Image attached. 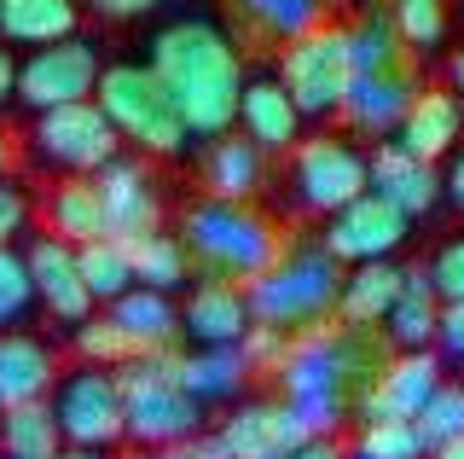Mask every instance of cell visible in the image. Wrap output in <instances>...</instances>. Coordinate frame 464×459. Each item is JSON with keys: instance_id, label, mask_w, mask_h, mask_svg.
Segmentation results:
<instances>
[{"instance_id": "obj_1", "label": "cell", "mask_w": 464, "mask_h": 459, "mask_svg": "<svg viewBox=\"0 0 464 459\" xmlns=\"http://www.w3.org/2000/svg\"><path fill=\"white\" fill-rule=\"evenodd\" d=\"M389 355L395 349L383 332H348V326L325 320L319 332L290 337L279 366V401L308 425V436L331 442L348 413H360V396L389 366Z\"/></svg>"}, {"instance_id": "obj_2", "label": "cell", "mask_w": 464, "mask_h": 459, "mask_svg": "<svg viewBox=\"0 0 464 459\" xmlns=\"http://www.w3.org/2000/svg\"><path fill=\"white\" fill-rule=\"evenodd\" d=\"M145 70L169 88L186 134H203V140L232 134V122H238V93H244V64H238V47H232L215 24H203V18L169 24V30L151 41Z\"/></svg>"}, {"instance_id": "obj_3", "label": "cell", "mask_w": 464, "mask_h": 459, "mask_svg": "<svg viewBox=\"0 0 464 459\" xmlns=\"http://www.w3.org/2000/svg\"><path fill=\"white\" fill-rule=\"evenodd\" d=\"M180 245L192 256L198 279H227V285H250L267 274L285 256L290 239L267 215H256L250 204H221V198H203L180 215Z\"/></svg>"}, {"instance_id": "obj_4", "label": "cell", "mask_w": 464, "mask_h": 459, "mask_svg": "<svg viewBox=\"0 0 464 459\" xmlns=\"http://www.w3.org/2000/svg\"><path fill=\"white\" fill-rule=\"evenodd\" d=\"M244 297H250V326H273L285 337L319 332L325 320H337L343 262L319 239H296Z\"/></svg>"}, {"instance_id": "obj_5", "label": "cell", "mask_w": 464, "mask_h": 459, "mask_svg": "<svg viewBox=\"0 0 464 459\" xmlns=\"http://www.w3.org/2000/svg\"><path fill=\"white\" fill-rule=\"evenodd\" d=\"M174 361H180V349H163V355H140L134 366L116 372L128 442H140V448H174L186 436H203V407L180 390Z\"/></svg>"}, {"instance_id": "obj_6", "label": "cell", "mask_w": 464, "mask_h": 459, "mask_svg": "<svg viewBox=\"0 0 464 459\" xmlns=\"http://www.w3.org/2000/svg\"><path fill=\"white\" fill-rule=\"evenodd\" d=\"M93 105L105 111V122L116 128V140L151 151V157H174L186 146V122L174 111L169 88L151 76L145 64H105L99 70V88H93Z\"/></svg>"}, {"instance_id": "obj_7", "label": "cell", "mask_w": 464, "mask_h": 459, "mask_svg": "<svg viewBox=\"0 0 464 459\" xmlns=\"http://www.w3.org/2000/svg\"><path fill=\"white\" fill-rule=\"evenodd\" d=\"M279 88L302 117H343V99L354 88V41L343 24H319L279 47Z\"/></svg>"}, {"instance_id": "obj_8", "label": "cell", "mask_w": 464, "mask_h": 459, "mask_svg": "<svg viewBox=\"0 0 464 459\" xmlns=\"http://www.w3.org/2000/svg\"><path fill=\"white\" fill-rule=\"evenodd\" d=\"M290 186H296L302 210L314 215H337L348 210L360 192H372L366 181V151H354L343 134H314V140H296V157H290Z\"/></svg>"}, {"instance_id": "obj_9", "label": "cell", "mask_w": 464, "mask_h": 459, "mask_svg": "<svg viewBox=\"0 0 464 459\" xmlns=\"http://www.w3.org/2000/svg\"><path fill=\"white\" fill-rule=\"evenodd\" d=\"M53 419L64 430V448L105 454L111 442H122L128 419H122V384H116V372H99V366L70 372L53 396Z\"/></svg>"}, {"instance_id": "obj_10", "label": "cell", "mask_w": 464, "mask_h": 459, "mask_svg": "<svg viewBox=\"0 0 464 459\" xmlns=\"http://www.w3.org/2000/svg\"><path fill=\"white\" fill-rule=\"evenodd\" d=\"M99 47L93 41H82V35H70V41H53V47H41V53H29V59L18 64V93L12 99H24L29 111H64V105H82V99H93L99 88Z\"/></svg>"}, {"instance_id": "obj_11", "label": "cell", "mask_w": 464, "mask_h": 459, "mask_svg": "<svg viewBox=\"0 0 464 459\" xmlns=\"http://www.w3.org/2000/svg\"><path fill=\"white\" fill-rule=\"evenodd\" d=\"M35 151L47 157V163L70 169V175H99L105 163L122 157V140H116V128L105 122V111H99L93 99H82V105H64V111H41Z\"/></svg>"}, {"instance_id": "obj_12", "label": "cell", "mask_w": 464, "mask_h": 459, "mask_svg": "<svg viewBox=\"0 0 464 459\" xmlns=\"http://www.w3.org/2000/svg\"><path fill=\"white\" fill-rule=\"evenodd\" d=\"M406 233H412V221H406L389 198L360 192L348 210H337L325 221V239H319V245L337 256L343 268H366V262H389V256L406 245Z\"/></svg>"}, {"instance_id": "obj_13", "label": "cell", "mask_w": 464, "mask_h": 459, "mask_svg": "<svg viewBox=\"0 0 464 459\" xmlns=\"http://www.w3.org/2000/svg\"><path fill=\"white\" fill-rule=\"evenodd\" d=\"M215 442L227 448V459H290L319 436H308V425L285 401H238L215 430Z\"/></svg>"}, {"instance_id": "obj_14", "label": "cell", "mask_w": 464, "mask_h": 459, "mask_svg": "<svg viewBox=\"0 0 464 459\" xmlns=\"http://www.w3.org/2000/svg\"><path fill=\"white\" fill-rule=\"evenodd\" d=\"M441 390V355L418 349V355H389V366L372 378V390L360 396V425H412L424 413V401Z\"/></svg>"}, {"instance_id": "obj_15", "label": "cell", "mask_w": 464, "mask_h": 459, "mask_svg": "<svg viewBox=\"0 0 464 459\" xmlns=\"http://www.w3.org/2000/svg\"><path fill=\"white\" fill-rule=\"evenodd\" d=\"M99 204H105V227L111 239H145L163 227V192H157V175L140 163V157H116L93 175Z\"/></svg>"}, {"instance_id": "obj_16", "label": "cell", "mask_w": 464, "mask_h": 459, "mask_svg": "<svg viewBox=\"0 0 464 459\" xmlns=\"http://www.w3.org/2000/svg\"><path fill=\"white\" fill-rule=\"evenodd\" d=\"M24 268H29V285H35V297L47 303L53 320H64V326L93 320V291H87V279H82L76 245H64V239L41 233L35 245L24 250Z\"/></svg>"}, {"instance_id": "obj_17", "label": "cell", "mask_w": 464, "mask_h": 459, "mask_svg": "<svg viewBox=\"0 0 464 459\" xmlns=\"http://www.w3.org/2000/svg\"><path fill=\"white\" fill-rule=\"evenodd\" d=\"M418 88H424V82H418V59L389 64V70H354V88L343 99V117L354 128H366V134H395Z\"/></svg>"}, {"instance_id": "obj_18", "label": "cell", "mask_w": 464, "mask_h": 459, "mask_svg": "<svg viewBox=\"0 0 464 459\" xmlns=\"http://www.w3.org/2000/svg\"><path fill=\"white\" fill-rule=\"evenodd\" d=\"M459 140H464V105L453 99V88L424 82L412 93V105H406L401 128H395V146L412 151L418 163H441V157L459 151Z\"/></svg>"}, {"instance_id": "obj_19", "label": "cell", "mask_w": 464, "mask_h": 459, "mask_svg": "<svg viewBox=\"0 0 464 459\" xmlns=\"http://www.w3.org/2000/svg\"><path fill=\"white\" fill-rule=\"evenodd\" d=\"M366 181H372L377 198H389V204L406 215V221H412V215H430L441 204V175H435V163H418L395 140H383V146L366 157Z\"/></svg>"}, {"instance_id": "obj_20", "label": "cell", "mask_w": 464, "mask_h": 459, "mask_svg": "<svg viewBox=\"0 0 464 459\" xmlns=\"http://www.w3.org/2000/svg\"><path fill=\"white\" fill-rule=\"evenodd\" d=\"M180 326L203 343V349H238V337L250 332V297H244V285L198 279L192 297H186Z\"/></svg>"}, {"instance_id": "obj_21", "label": "cell", "mask_w": 464, "mask_h": 459, "mask_svg": "<svg viewBox=\"0 0 464 459\" xmlns=\"http://www.w3.org/2000/svg\"><path fill=\"white\" fill-rule=\"evenodd\" d=\"M238 128L256 151H296L302 140V111L290 105V93L279 88V76H256L238 93Z\"/></svg>"}, {"instance_id": "obj_22", "label": "cell", "mask_w": 464, "mask_h": 459, "mask_svg": "<svg viewBox=\"0 0 464 459\" xmlns=\"http://www.w3.org/2000/svg\"><path fill=\"white\" fill-rule=\"evenodd\" d=\"M53 384H58L53 343H41L35 332H0V407L47 401Z\"/></svg>"}, {"instance_id": "obj_23", "label": "cell", "mask_w": 464, "mask_h": 459, "mask_svg": "<svg viewBox=\"0 0 464 459\" xmlns=\"http://www.w3.org/2000/svg\"><path fill=\"white\" fill-rule=\"evenodd\" d=\"M198 175L209 186V198H221V204H250L261 192V181H267V163H261V151L244 134H221V140L203 146Z\"/></svg>"}, {"instance_id": "obj_24", "label": "cell", "mask_w": 464, "mask_h": 459, "mask_svg": "<svg viewBox=\"0 0 464 459\" xmlns=\"http://www.w3.org/2000/svg\"><path fill=\"white\" fill-rule=\"evenodd\" d=\"M401 279H406V268H395V262H366L354 274H343L337 326H348V332H383L389 308L401 297Z\"/></svg>"}, {"instance_id": "obj_25", "label": "cell", "mask_w": 464, "mask_h": 459, "mask_svg": "<svg viewBox=\"0 0 464 459\" xmlns=\"http://www.w3.org/2000/svg\"><path fill=\"white\" fill-rule=\"evenodd\" d=\"M435 332H441V297H435L424 268H406L401 297H395V308H389V320H383V337H389V349L418 355V349L435 343Z\"/></svg>"}, {"instance_id": "obj_26", "label": "cell", "mask_w": 464, "mask_h": 459, "mask_svg": "<svg viewBox=\"0 0 464 459\" xmlns=\"http://www.w3.org/2000/svg\"><path fill=\"white\" fill-rule=\"evenodd\" d=\"M82 24L76 0H0V47H53V41H70Z\"/></svg>"}, {"instance_id": "obj_27", "label": "cell", "mask_w": 464, "mask_h": 459, "mask_svg": "<svg viewBox=\"0 0 464 459\" xmlns=\"http://www.w3.org/2000/svg\"><path fill=\"white\" fill-rule=\"evenodd\" d=\"M47 233L64 239V245H93V239H111L93 175H70V181H58L53 192H47Z\"/></svg>"}, {"instance_id": "obj_28", "label": "cell", "mask_w": 464, "mask_h": 459, "mask_svg": "<svg viewBox=\"0 0 464 459\" xmlns=\"http://www.w3.org/2000/svg\"><path fill=\"white\" fill-rule=\"evenodd\" d=\"M227 6H232V18H238L250 35L285 41V47L296 35L319 30V24H331V0H227Z\"/></svg>"}, {"instance_id": "obj_29", "label": "cell", "mask_w": 464, "mask_h": 459, "mask_svg": "<svg viewBox=\"0 0 464 459\" xmlns=\"http://www.w3.org/2000/svg\"><path fill=\"white\" fill-rule=\"evenodd\" d=\"M105 314L140 343V355H163V349H174V337H180V308H174L163 291H140L134 285V291L116 297Z\"/></svg>"}, {"instance_id": "obj_30", "label": "cell", "mask_w": 464, "mask_h": 459, "mask_svg": "<svg viewBox=\"0 0 464 459\" xmlns=\"http://www.w3.org/2000/svg\"><path fill=\"white\" fill-rule=\"evenodd\" d=\"M128 268H134V285L140 291H174V285L192 279V256H186L180 233H169V227H157V233L145 239H128Z\"/></svg>"}, {"instance_id": "obj_31", "label": "cell", "mask_w": 464, "mask_h": 459, "mask_svg": "<svg viewBox=\"0 0 464 459\" xmlns=\"http://www.w3.org/2000/svg\"><path fill=\"white\" fill-rule=\"evenodd\" d=\"M174 378H180V390L198 401V407H209V401H232L244 390V361H238V349H198V355H186L180 349V361H174Z\"/></svg>"}, {"instance_id": "obj_32", "label": "cell", "mask_w": 464, "mask_h": 459, "mask_svg": "<svg viewBox=\"0 0 464 459\" xmlns=\"http://www.w3.org/2000/svg\"><path fill=\"white\" fill-rule=\"evenodd\" d=\"M64 448V430L53 419V401L0 407V459H53Z\"/></svg>"}, {"instance_id": "obj_33", "label": "cell", "mask_w": 464, "mask_h": 459, "mask_svg": "<svg viewBox=\"0 0 464 459\" xmlns=\"http://www.w3.org/2000/svg\"><path fill=\"white\" fill-rule=\"evenodd\" d=\"M82 279L93 291V303H116V297L134 291V268H128V245L122 239H93V245H76Z\"/></svg>"}, {"instance_id": "obj_34", "label": "cell", "mask_w": 464, "mask_h": 459, "mask_svg": "<svg viewBox=\"0 0 464 459\" xmlns=\"http://www.w3.org/2000/svg\"><path fill=\"white\" fill-rule=\"evenodd\" d=\"M76 361L82 366H99V372H122L140 361V343L111 320V314H93V320L76 326Z\"/></svg>"}, {"instance_id": "obj_35", "label": "cell", "mask_w": 464, "mask_h": 459, "mask_svg": "<svg viewBox=\"0 0 464 459\" xmlns=\"http://www.w3.org/2000/svg\"><path fill=\"white\" fill-rule=\"evenodd\" d=\"M412 425H418V442H424V459L435 448H447V442H459L464 436V384L441 378V390L424 401V413H418Z\"/></svg>"}, {"instance_id": "obj_36", "label": "cell", "mask_w": 464, "mask_h": 459, "mask_svg": "<svg viewBox=\"0 0 464 459\" xmlns=\"http://www.w3.org/2000/svg\"><path fill=\"white\" fill-rule=\"evenodd\" d=\"M389 24L412 53H430L447 41V0H389Z\"/></svg>"}, {"instance_id": "obj_37", "label": "cell", "mask_w": 464, "mask_h": 459, "mask_svg": "<svg viewBox=\"0 0 464 459\" xmlns=\"http://www.w3.org/2000/svg\"><path fill=\"white\" fill-rule=\"evenodd\" d=\"M354 459H424V442H418V425H360L354 436Z\"/></svg>"}, {"instance_id": "obj_38", "label": "cell", "mask_w": 464, "mask_h": 459, "mask_svg": "<svg viewBox=\"0 0 464 459\" xmlns=\"http://www.w3.org/2000/svg\"><path fill=\"white\" fill-rule=\"evenodd\" d=\"M285 349H290V337L273 332V326H250V332L238 337V361H244V372H261V378H279Z\"/></svg>"}, {"instance_id": "obj_39", "label": "cell", "mask_w": 464, "mask_h": 459, "mask_svg": "<svg viewBox=\"0 0 464 459\" xmlns=\"http://www.w3.org/2000/svg\"><path fill=\"white\" fill-rule=\"evenodd\" d=\"M35 303V285H29V268H24V256L18 250H0V326L6 320H18V314Z\"/></svg>"}, {"instance_id": "obj_40", "label": "cell", "mask_w": 464, "mask_h": 459, "mask_svg": "<svg viewBox=\"0 0 464 459\" xmlns=\"http://www.w3.org/2000/svg\"><path fill=\"white\" fill-rule=\"evenodd\" d=\"M424 274H430V285H435V297H441V303H464V233L447 239V245L430 256Z\"/></svg>"}, {"instance_id": "obj_41", "label": "cell", "mask_w": 464, "mask_h": 459, "mask_svg": "<svg viewBox=\"0 0 464 459\" xmlns=\"http://www.w3.org/2000/svg\"><path fill=\"white\" fill-rule=\"evenodd\" d=\"M24 221H29V198H24L12 181H0V250H6L12 239L24 233Z\"/></svg>"}, {"instance_id": "obj_42", "label": "cell", "mask_w": 464, "mask_h": 459, "mask_svg": "<svg viewBox=\"0 0 464 459\" xmlns=\"http://www.w3.org/2000/svg\"><path fill=\"white\" fill-rule=\"evenodd\" d=\"M447 361H464V303H441V332H435Z\"/></svg>"}, {"instance_id": "obj_43", "label": "cell", "mask_w": 464, "mask_h": 459, "mask_svg": "<svg viewBox=\"0 0 464 459\" xmlns=\"http://www.w3.org/2000/svg\"><path fill=\"white\" fill-rule=\"evenodd\" d=\"M76 6L99 12V18H111V24H128V18H145V12H157L163 0H76Z\"/></svg>"}, {"instance_id": "obj_44", "label": "cell", "mask_w": 464, "mask_h": 459, "mask_svg": "<svg viewBox=\"0 0 464 459\" xmlns=\"http://www.w3.org/2000/svg\"><path fill=\"white\" fill-rule=\"evenodd\" d=\"M157 459H227V448L203 430V436H186V442H174V448H163Z\"/></svg>"}, {"instance_id": "obj_45", "label": "cell", "mask_w": 464, "mask_h": 459, "mask_svg": "<svg viewBox=\"0 0 464 459\" xmlns=\"http://www.w3.org/2000/svg\"><path fill=\"white\" fill-rule=\"evenodd\" d=\"M441 192L453 198V204L464 210V146L453 151V163H447V175H441Z\"/></svg>"}, {"instance_id": "obj_46", "label": "cell", "mask_w": 464, "mask_h": 459, "mask_svg": "<svg viewBox=\"0 0 464 459\" xmlns=\"http://www.w3.org/2000/svg\"><path fill=\"white\" fill-rule=\"evenodd\" d=\"M12 93H18V64H12V53L0 47V105H6Z\"/></svg>"}, {"instance_id": "obj_47", "label": "cell", "mask_w": 464, "mask_h": 459, "mask_svg": "<svg viewBox=\"0 0 464 459\" xmlns=\"http://www.w3.org/2000/svg\"><path fill=\"white\" fill-rule=\"evenodd\" d=\"M447 88H453V99L464 105V47L453 53V59H447Z\"/></svg>"}, {"instance_id": "obj_48", "label": "cell", "mask_w": 464, "mask_h": 459, "mask_svg": "<svg viewBox=\"0 0 464 459\" xmlns=\"http://www.w3.org/2000/svg\"><path fill=\"white\" fill-rule=\"evenodd\" d=\"M12 169H18V146H12V134L0 128V181H12Z\"/></svg>"}, {"instance_id": "obj_49", "label": "cell", "mask_w": 464, "mask_h": 459, "mask_svg": "<svg viewBox=\"0 0 464 459\" xmlns=\"http://www.w3.org/2000/svg\"><path fill=\"white\" fill-rule=\"evenodd\" d=\"M290 459H343V448L337 442H308V448H296Z\"/></svg>"}, {"instance_id": "obj_50", "label": "cell", "mask_w": 464, "mask_h": 459, "mask_svg": "<svg viewBox=\"0 0 464 459\" xmlns=\"http://www.w3.org/2000/svg\"><path fill=\"white\" fill-rule=\"evenodd\" d=\"M430 459H464V436H459V442H447V448H435Z\"/></svg>"}, {"instance_id": "obj_51", "label": "cell", "mask_w": 464, "mask_h": 459, "mask_svg": "<svg viewBox=\"0 0 464 459\" xmlns=\"http://www.w3.org/2000/svg\"><path fill=\"white\" fill-rule=\"evenodd\" d=\"M53 459H105V454H93V448H58Z\"/></svg>"}, {"instance_id": "obj_52", "label": "cell", "mask_w": 464, "mask_h": 459, "mask_svg": "<svg viewBox=\"0 0 464 459\" xmlns=\"http://www.w3.org/2000/svg\"><path fill=\"white\" fill-rule=\"evenodd\" d=\"M128 459H151V454H128Z\"/></svg>"}]
</instances>
